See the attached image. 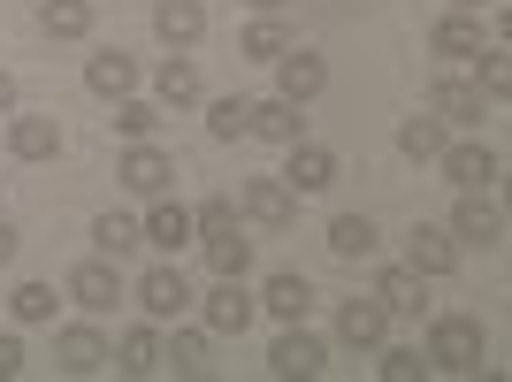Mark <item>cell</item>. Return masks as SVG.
<instances>
[{
    "instance_id": "obj_20",
    "label": "cell",
    "mask_w": 512,
    "mask_h": 382,
    "mask_svg": "<svg viewBox=\"0 0 512 382\" xmlns=\"http://www.w3.org/2000/svg\"><path fill=\"white\" fill-rule=\"evenodd\" d=\"M153 31L184 54V46H199V31H207V8H199V0H161V8H153Z\"/></svg>"
},
{
    "instance_id": "obj_37",
    "label": "cell",
    "mask_w": 512,
    "mask_h": 382,
    "mask_svg": "<svg viewBox=\"0 0 512 382\" xmlns=\"http://www.w3.org/2000/svg\"><path fill=\"white\" fill-rule=\"evenodd\" d=\"M421 375H428V352H413V344L383 352V382H421Z\"/></svg>"
},
{
    "instance_id": "obj_24",
    "label": "cell",
    "mask_w": 512,
    "mask_h": 382,
    "mask_svg": "<svg viewBox=\"0 0 512 382\" xmlns=\"http://www.w3.org/2000/svg\"><path fill=\"white\" fill-rule=\"evenodd\" d=\"M153 92H161V107H192L199 92H207V85H199V62H192V54H169L161 77H153Z\"/></svg>"
},
{
    "instance_id": "obj_16",
    "label": "cell",
    "mask_w": 512,
    "mask_h": 382,
    "mask_svg": "<svg viewBox=\"0 0 512 382\" xmlns=\"http://www.w3.org/2000/svg\"><path fill=\"white\" fill-rule=\"evenodd\" d=\"M8 153H16V161H54V153H62V123H54V115H16V123H8Z\"/></svg>"
},
{
    "instance_id": "obj_14",
    "label": "cell",
    "mask_w": 512,
    "mask_h": 382,
    "mask_svg": "<svg viewBox=\"0 0 512 382\" xmlns=\"http://www.w3.org/2000/svg\"><path fill=\"white\" fill-rule=\"evenodd\" d=\"M383 329H390V314L375 306V298H344L337 306V344H352V352H375Z\"/></svg>"
},
{
    "instance_id": "obj_39",
    "label": "cell",
    "mask_w": 512,
    "mask_h": 382,
    "mask_svg": "<svg viewBox=\"0 0 512 382\" xmlns=\"http://www.w3.org/2000/svg\"><path fill=\"white\" fill-rule=\"evenodd\" d=\"M8 375H23V344L16 337H0V382H8Z\"/></svg>"
},
{
    "instance_id": "obj_6",
    "label": "cell",
    "mask_w": 512,
    "mask_h": 382,
    "mask_svg": "<svg viewBox=\"0 0 512 382\" xmlns=\"http://www.w3.org/2000/svg\"><path fill=\"white\" fill-rule=\"evenodd\" d=\"M444 230L459 237V245H482V253H490V245H505V214H497L490 191H459V207H451Z\"/></svg>"
},
{
    "instance_id": "obj_18",
    "label": "cell",
    "mask_w": 512,
    "mask_h": 382,
    "mask_svg": "<svg viewBox=\"0 0 512 382\" xmlns=\"http://www.w3.org/2000/svg\"><path fill=\"white\" fill-rule=\"evenodd\" d=\"M253 130L268 138V146H299L306 115H299V100H283V92H276V100H253Z\"/></svg>"
},
{
    "instance_id": "obj_17",
    "label": "cell",
    "mask_w": 512,
    "mask_h": 382,
    "mask_svg": "<svg viewBox=\"0 0 512 382\" xmlns=\"http://www.w3.org/2000/svg\"><path fill=\"white\" fill-rule=\"evenodd\" d=\"M85 85L100 92V100H123V92H138V62H130L123 46H107V54L85 62Z\"/></svg>"
},
{
    "instance_id": "obj_34",
    "label": "cell",
    "mask_w": 512,
    "mask_h": 382,
    "mask_svg": "<svg viewBox=\"0 0 512 382\" xmlns=\"http://www.w3.org/2000/svg\"><path fill=\"white\" fill-rule=\"evenodd\" d=\"M283 46H291V31H283V23H276V16H260V23H253V31H245V62H276Z\"/></svg>"
},
{
    "instance_id": "obj_2",
    "label": "cell",
    "mask_w": 512,
    "mask_h": 382,
    "mask_svg": "<svg viewBox=\"0 0 512 382\" xmlns=\"http://www.w3.org/2000/svg\"><path fill=\"white\" fill-rule=\"evenodd\" d=\"M237 214H245V222H260V230H291V222H299V191L283 184V176H245Z\"/></svg>"
},
{
    "instance_id": "obj_5",
    "label": "cell",
    "mask_w": 512,
    "mask_h": 382,
    "mask_svg": "<svg viewBox=\"0 0 512 382\" xmlns=\"http://www.w3.org/2000/svg\"><path fill=\"white\" fill-rule=\"evenodd\" d=\"M268 367H276L283 382H306V375H321V367H329V344H321L314 329H299V321H283V337L268 344Z\"/></svg>"
},
{
    "instance_id": "obj_4",
    "label": "cell",
    "mask_w": 512,
    "mask_h": 382,
    "mask_svg": "<svg viewBox=\"0 0 512 382\" xmlns=\"http://www.w3.org/2000/svg\"><path fill=\"white\" fill-rule=\"evenodd\" d=\"M406 268L421 283L451 276V268H459V237H451L444 222H413V230H406Z\"/></svg>"
},
{
    "instance_id": "obj_23",
    "label": "cell",
    "mask_w": 512,
    "mask_h": 382,
    "mask_svg": "<svg viewBox=\"0 0 512 382\" xmlns=\"http://www.w3.org/2000/svg\"><path fill=\"white\" fill-rule=\"evenodd\" d=\"M260 306H268V314H276V321H306V306H314V283L283 268V276H268V291H260Z\"/></svg>"
},
{
    "instance_id": "obj_8",
    "label": "cell",
    "mask_w": 512,
    "mask_h": 382,
    "mask_svg": "<svg viewBox=\"0 0 512 382\" xmlns=\"http://www.w3.org/2000/svg\"><path fill=\"white\" fill-rule=\"evenodd\" d=\"M115 176H123V191H138V199H161V191H169V176H176V161L146 138V146H130L123 161H115Z\"/></svg>"
},
{
    "instance_id": "obj_26",
    "label": "cell",
    "mask_w": 512,
    "mask_h": 382,
    "mask_svg": "<svg viewBox=\"0 0 512 382\" xmlns=\"http://www.w3.org/2000/svg\"><path fill=\"white\" fill-rule=\"evenodd\" d=\"M161 367H176V375H207V367H214L207 329H176V337L161 344Z\"/></svg>"
},
{
    "instance_id": "obj_19",
    "label": "cell",
    "mask_w": 512,
    "mask_h": 382,
    "mask_svg": "<svg viewBox=\"0 0 512 382\" xmlns=\"http://www.w3.org/2000/svg\"><path fill=\"white\" fill-rule=\"evenodd\" d=\"M428 46H436L444 62H474V54H482V23H474L467 8H451V16L428 31Z\"/></svg>"
},
{
    "instance_id": "obj_12",
    "label": "cell",
    "mask_w": 512,
    "mask_h": 382,
    "mask_svg": "<svg viewBox=\"0 0 512 382\" xmlns=\"http://www.w3.org/2000/svg\"><path fill=\"white\" fill-rule=\"evenodd\" d=\"M321 85H329V62H321V54H306V46H283V54H276V92H283V100L306 107Z\"/></svg>"
},
{
    "instance_id": "obj_3",
    "label": "cell",
    "mask_w": 512,
    "mask_h": 382,
    "mask_svg": "<svg viewBox=\"0 0 512 382\" xmlns=\"http://www.w3.org/2000/svg\"><path fill=\"white\" fill-rule=\"evenodd\" d=\"M69 298H77L85 314H115V306H123V260H107V253L77 260V268H69Z\"/></svg>"
},
{
    "instance_id": "obj_36",
    "label": "cell",
    "mask_w": 512,
    "mask_h": 382,
    "mask_svg": "<svg viewBox=\"0 0 512 382\" xmlns=\"http://www.w3.org/2000/svg\"><path fill=\"white\" fill-rule=\"evenodd\" d=\"M16 321H54V283H16Z\"/></svg>"
},
{
    "instance_id": "obj_13",
    "label": "cell",
    "mask_w": 512,
    "mask_h": 382,
    "mask_svg": "<svg viewBox=\"0 0 512 382\" xmlns=\"http://www.w3.org/2000/svg\"><path fill=\"white\" fill-rule=\"evenodd\" d=\"M436 169H444V184H459V191H490L497 184V153L490 146H444Z\"/></svg>"
},
{
    "instance_id": "obj_28",
    "label": "cell",
    "mask_w": 512,
    "mask_h": 382,
    "mask_svg": "<svg viewBox=\"0 0 512 382\" xmlns=\"http://www.w3.org/2000/svg\"><path fill=\"white\" fill-rule=\"evenodd\" d=\"M207 268H214V276H245V268H253V237L207 230Z\"/></svg>"
},
{
    "instance_id": "obj_33",
    "label": "cell",
    "mask_w": 512,
    "mask_h": 382,
    "mask_svg": "<svg viewBox=\"0 0 512 382\" xmlns=\"http://www.w3.org/2000/svg\"><path fill=\"white\" fill-rule=\"evenodd\" d=\"M245 130H253V100H207V138L230 146V138H245Z\"/></svg>"
},
{
    "instance_id": "obj_9",
    "label": "cell",
    "mask_w": 512,
    "mask_h": 382,
    "mask_svg": "<svg viewBox=\"0 0 512 382\" xmlns=\"http://www.w3.org/2000/svg\"><path fill=\"white\" fill-rule=\"evenodd\" d=\"M138 230H146V245H161V253H184V245L199 237V222H192V207H184V199H169V191H161Z\"/></svg>"
},
{
    "instance_id": "obj_31",
    "label": "cell",
    "mask_w": 512,
    "mask_h": 382,
    "mask_svg": "<svg viewBox=\"0 0 512 382\" xmlns=\"http://www.w3.org/2000/svg\"><path fill=\"white\" fill-rule=\"evenodd\" d=\"M115 130H123L130 146H146L153 130H161V100H138V92H123V100H115Z\"/></svg>"
},
{
    "instance_id": "obj_27",
    "label": "cell",
    "mask_w": 512,
    "mask_h": 382,
    "mask_svg": "<svg viewBox=\"0 0 512 382\" xmlns=\"http://www.w3.org/2000/svg\"><path fill=\"white\" fill-rule=\"evenodd\" d=\"M107 360L123 367V375H153V367H161V329H123V344H115Z\"/></svg>"
},
{
    "instance_id": "obj_42",
    "label": "cell",
    "mask_w": 512,
    "mask_h": 382,
    "mask_svg": "<svg viewBox=\"0 0 512 382\" xmlns=\"http://www.w3.org/2000/svg\"><path fill=\"white\" fill-rule=\"evenodd\" d=\"M245 8H260V16H276V8H283V0H245Z\"/></svg>"
},
{
    "instance_id": "obj_25",
    "label": "cell",
    "mask_w": 512,
    "mask_h": 382,
    "mask_svg": "<svg viewBox=\"0 0 512 382\" xmlns=\"http://www.w3.org/2000/svg\"><path fill=\"white\" fill-rule=\"evenodd\" d=\"M375 306H383V314H421V276H413L406 260L375 276Z\"/></svg>"
},
{
    "instance_id": "obj_1",
    "label": "cell",
    "mask_w": 512,
    "mask_h": 382,
    "mask_svg": "<svg viewBox=\"0 0 512 382\" xmlns=\"http://www.w3.org/2000/svg\"><path fill=\"white\" fill-rule=\"evenodd\" d=\"M482 352H490V337H482L474 314H436L428 321V367H444V375H482Z\"/></svg>"
},
{
    "instance_id": "obj_29",
    "label": "cell",
    "mask_w": 512,
    "mask_h": 382,
    "mask_svg": "<svg viewBox=\"0 0 512 382\" xmlns=\"http://www.w3.org/2000/svg\"><path fill=\"white\" fill-rule=\"evenodd\" d=\"M92 245H100L107 260H130L138 245H146V230H138L130 214H100V222H92Z\"/></svg>"
},
{
    "instance_id": "obj_10",
    "label": "cell",
    "mask_w": 512,
    "mask_h": 382,
    "mask_svg": "<svg viewBox=\"0 0 512 382\" xmlns=\"http://www.w3.org/2000/svg\"><path fill=\"white\" fill-rule=\"evenodd\" d=\"M138 306H146L153 321H176L184 306H192V283H184V268H169V260H161V268H146V276H138Z\"/></svg>"
},
{
    "instance_id": "obj_15",
    "label": "cell",
    "mask_w": 512,
    "mask_h": 382,
    "mask_svg": "<svg viewBox=\"0 0 512 382\" xmlns=\"http://www.w3.org/2000/svg\"><path fill=\"white\" fill-rule=\"evenodd\" d=\"M283 184L299 191V199H306V191H329V184H337V153L314 146V138H299V146H291V169H283Z\"/></svg>"
},
{
    "instance_id": "obj_32",
    "label": "cell",
    "mask_w": 512,
    "mask_h": 382,
    "mask_svg": "<svg viewBox=\"0 0 512 382\" xmlns=\"http://www.w3.org/2000/svg\"><path fill=\"white\" fill-rule=\"evenodd\" d=\"M39 23H46V39H85L92 31V0H46Z\"/></svg>"
},
{
    "instance_id": "obj_30",
    "label": "cell",
    "mask_w": 512,
    "mask_h": 382,
    "mask_svg": "<svg viewBox=\"0 0 512 382\" xmlns=\"http://www.w3.org/2000/svg\"><path fill=\"white\" fill-rule=\"evenodd\" d=\"M329 253L337 260H367L375 253V222H367V214H337V222H329Z\"/></svg>"
},
{
    "instance_id": "obj_21",
    "label": "cell",
    "mask_w": 512,
    "mask_h": 382,
    "mask_svg": "<svg viewBox=\"0 0 512 382\" xmlns=\"http://www.w3.org/2000/svg\"><path fill=\"white\" fill-rule=\"evenodd\" d=\"M428 107H436L444 123H482V85H467V77H436V85H428Z\"/></svg>"
},
{
    "instance_id": "obj_22",
    "label": "cell",
    "mask_w": 512,
    "mask_h": 382,
    "mask_svg": "<svg viewBox=\"0 0 512 382\" xmlns=\"http://www.w3.org/2000/svg\"><path fill=\"white\" fill-rule=\"evenodd\" d=\"M444 146H451V138H444V115H436V107L398 123V153H406V161H436Z\"/></svg>"
},
{
    "instance_id": "obj_41",
    "label": "cell",
    "mask_w": 512,
    "mask_h": 382,
    "mask_svg": "<svg viewBox=\"0 0 512 382\" xmlns=\"http://www.w3.org/2000/svg\"><path fill=\"white\" fill-rule=\"evenodd\" d=\"M8 107H16V77H8V69H0V115H8Z\"/></svg>"
},
{
    "instance_id": "obj_11",
    "label": "cell",
    "mask_w": 512,
    "mask_h": 382,
    "mask_svg": "<svg viewBox=\"0 0 512 382\" xmlns=\"http://www.w3.org/2000/svg\"><path fill=\"white\" fill-rule=\"evenodd\" d=\"M107 352H115V344H107L92 321H77V329H62V337H54V367H62V375H100Z\"/></svg>"
},
{
    "instance_id": "obj_35",
    "label": "cell",
    "mask_w": 512,
    "mask_h": 382,
    "mask_svg": "<svg viewBox=\"0 0 512 382\" xmlns=\"http://www.w3.org/2000/svg\"><path fill=\"white\" fill-rule=\"evenodd\" d=\"M474 62H482V92H490V100H505V92H512V54H505V46H482Z\"/></svg>"
},
{
    "instance_id": "obj_38",
    "label": "cell",
    "mask_w": 512,
    "mask_h": 382,
    "mask_svg": "<svg viewBox=\"0 0 512 382\" xmlns=\"http://www.w3.org/2000/svg\"><path fill=\"white\" fill-rule=\"evenodd\" d=\"M192 222H199V237H207V230H237V199H230V191H214L207 207H192Z\"/></svg>"
},
{
    "instance_id": "obj_7",
    "label": "cell",
    "mask_w": 512,
    "mask_h": 382,
    "mask_svg": "<svg viewBox=\"0 0 512 382\" xmlns=\"http://www.w3.org/2000/svg\"><path fill=\"white\" fill-rule=\"evenodd\" d=\"M260 314V298H245V276H214L207 291V337H245Z\"/></svg>"
},
{
    "instance_id": "obj_40",
    "label": "cell",
    "mask_w": 512,
    "mask_h": 382,
    "mask_svg": "<svg viewBox=\"0 0 512 382\" xmlns=\"http://www.w3.org/2000/svg\"><path fill=\"white\" fill-rule=\"evenodd\" d=\"M16 260V222H0V268Z\"/></svg>"
},
{
    "instance_id": "obj_43",
    "label": "cell",
    "mask_w": 512,
    "mask_h": 382,
    "mask_svg": "<svg viewBox=\"0 0 512 382\" xmlns=\"http://www.w3.org/2000/svg\"><path fill=\"white\" fill-rule=\"evenodd\" d=\"M451 8H482V0H451Z\"/></svg>"
}]
</instances>
